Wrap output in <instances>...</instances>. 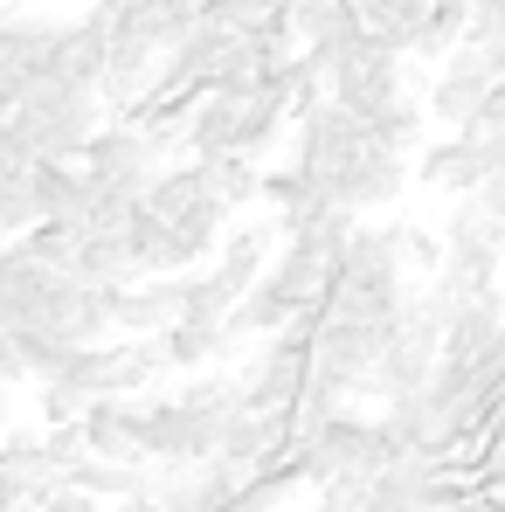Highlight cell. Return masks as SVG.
Masks as SVG:
<instances>
[{"label": "cell", "instance_id": "obj_1", "mask_svg": "<svg viewBox=\"0 0 505 512\" xmlns=\"http://www.w3.org/2000/svg\"><path fill=\"white\" fill-rule=\"evenodd\" d=\"M104 97L90 84H63V77H35L21 90L14 118H7V139L28 153V160H84L90 132L104 125Z\"/></svg>", "mask_w": 505, "mask_h": 512}, {"label": "cell", "instance_id": "obj_2", "mask_svg": "<svg viewBox=\"0 0 505 512\" xmlns=\"http://www.w3.org/2000/svg\"><path fill=\"white\" fill-rule=\"evenodd\" d=\"M222 409H194L180 395H132V450L139 464H201L222 450Z\"/></svg>", "mask_w": 505, "mask_h": 512}, {"label": "cell", "instance_id": "obj_3", "mask_svg": "<svg viewBox=\"0 0 505 512\" xmlns=\"http://www.w3.org/2000/svg\"><path fill=\"white\" fill-rule=\"evenodd\" d=\"M395 457H402V450H395V436L381 429V416H353V409H339L319 436L298 443V464H305V485H312V492H326V485H360V478H374V471L395 464Z\"/></svg>", "mask_w": 505, "mask_h": 512}, {"label": "cell", "instance_id": "obj_4", "mask_svg": "<svg viewBox=\"0 0 505 512\" xmlns=\"http://www.w3.org/2000/svg\"><path fill=\"white\" fill-rule=\"evenodd\" d=\"M499 277H505L499 222L478 208V194H457V208L443 222V270H436V284H450L457 298H485V291H499Z\"/></svg>", "mask_w": 505, "mask_h": 512}, {"label": "cell", "instance_id": "obj_5", "mask_svg": "<svg viewBox=\"0 0 505 512\" xmlns=\"http://www.w3.org/2000/svg\"><path fill=\"white\" fill-rule=\"evenodd\" d=\"M319 180V194L326 201H339L346 215H381V208H395V194L409 187V160L402 153H388L381 139H353L346 153H339L333 167H319L312 173Z\"/></svg>", "mask_w": 505, "mask_h": 512}, {"label": "cell", "instance_id": "obj_6", "mask_svg": "<svg viewBox=\"0 0 505 512\" xmlns=\"http://www.w3.org/2000/svg\"><path fill=\"white\" fill-rule=\"evenodd\" d=\"M312 63L326 70V90H333L353 118H374L402 90V49L381 42V35H353V42H339V49L312 56Z\"/></svg>", "mask_w": 505, "mask_h": 512}, {"label": "cell", "instance_id": "obj_7", "mask_svg": "<svg viewBox=\"0 0 505 512\" xmlns=\"http://www.w3.org/2000/svg\"><path fill=\"white\" fill-rule=\"evenodd\" d=\"M160 167H167V146H160L146 125H132V118H104V125L90 132V146H84V173L97 187L125 194V201H139Z\"/></svg>", "mask_w": 505, "mask_h": 512}, {"label": "cell", "instance_id": "obj_8", "mask_svg": "<svg viewBox=\"0 0 505 512\" xmlns=\"http://www.w3.org/2000/svg\"><path fill=\"white\" fill-rule=\"evenodd\" d=\"M492 90H499V70H492V56L485 49H471V42H457L450 56H443V70H436V84H429V118L436 125H450V132H471L478 125V111L492 104Z\"/></svg>", "mask_w": 505, "mask_h": 512}, {"label": "cell", "instance_id": "obj_9", "mask_svg": "<svg viewBox=\"0 0 505 512\" xmlns=\"http://www.w3.org/2000/svg\"><path fill=\"white\" fill-rule=\"evenodd\" d=\"M305 381H312V346H305V333L284 326V333H270L256 346V360L243 367V409H291Z\"/></svg>", "mask_w": 505, "mask_h": 512}, {"label": "cell", "instance_id": "obj_10", "mask_svg": "<svg viewBox=\"0 0 505 512\" xmlns=\"http://www.w3.org/2000/svg\"><path fill=\"white\" fill-rule=\"evenodd\" d=\"M104 56H111V28H104V14L90 7L84 21L56 28V42H49V56H42V70H35V77H63V84H90V90H97Z\"/></svg>", "mask_w": 505, "mask_h": 512}, {"label": "cell", "instance_id": "obj_11", "mask_svg": "<svg viewBox=\"0 0 505 512\" xmlns=\"http://www.w3.org/2000/svg\"><path fill=\"white\" fill-rule=\"evenodd\" d=\"M104 305H111V333H125V340L167 333V326H173V277H132V284H104Z\"/></svg>", "mask_w": 505, "mask_h": 512}, {"label": "cell", "instance_id": "obj_12", "mask_svg": "<svg viewBox=\"0 0 505 512\" xmlns=\"http://www.w3.org/2000/svg\"><path fill=\"white\" fill-rule=\"evenodd\" d=\"M277 243H284V236H277V215H270V222H243V229H229V243L208 256V263H215V277H222V284H229V291L243 298L256 277L270 270Z\"/></svg>", "mask_w": 505, "mask_h": 512}, {"label": "cell", "instance_id": "obj_13", "mask_svg": "<svg viewBox=\"0 0 505 512\" xmlns=\"http://www.w3.org/2000/svg\"><path fill=\"white\" fill-rule=\"evenodd\" d=\"M56 14H42V7H14L7 21H0V77H35L42 70V56H49V42H56Z\"/></svg>", "mask_w": 505, "mask_h": 512}, {"label": "cell", "instance_id": "obj_14", "mask_svg": "<svg viewBox=\"0 0 505 512\" xmlns=\"http://www.w3.org/2000/svg\"><path fill=\"white\" fill-rule=\"evenodd\" d=\"M416 180L429 194H471L478 180H485V160H478V146H471V132H450V139H436V146H422L416 160Z\"/></svg>", "mask_w": 505, "mask_h": 512}, {"label": "cell", "instance_id": "obj_15", "mask_svg": "<svg viewBox=\"0 0 505 512\" xmlns=\"http://www.w3.org/2000/svg\"><path fill=\"white\" fill-rule=\"evenodd\" d=\"M263 277L305 312V305H319V291H326V277H333V256H319L312 243H277V256H270Z\"/></svg>", "mask_w": 505, "mask_h": 512}, {"label": "cell", "instance_id": "obj_16", "mask_svg": "<svg viewBox=\"0 0 505 512\" xmlns=\"http://www.w3.org/2000/svg\"><path fill=\"white\" fill-rule=\"evenodd\" d=\"M236 118H243V97H236V90H201V104L187 111V132H180L187 160H201V153H222V146H236Z\"/></svg>", "mask_w": 505, "mask_h": 512}, {"label": "cell", "instance_id": "obj_17", "mask_svg": "<svg viewBox=\"0 0 505 512\" xmlns=\"http://www.w3.org/2000/svg\"><path fill=\"white\" fill-rule=\"evenodd\" d=\"M201 167V180H208V194L236 215V208H250L256 194H263V160H250V153H236V146H222V153H201L194 160Z\"/></svg>", "mask_w": 505, "mask_h": 512}, {"label": "cell", "instance_id": "obj_18", "mask_svg": "<svg viewBox=\"0 0 505 512\" xmlns=\"http://www.w3.org/2000/svg\"><path fill=\"white\" fill-rule=\"evenodd\" d=\"M160 346H167L173 374H194V367H215L236 340H229V326H215V319H173L167 333H160Z\"/></svg>", "mask_w": 505, "mask_h": 512}, {"label": "cell", "instance_id": "obj_19", "mask_svg": "<svg viewBox=\"0 0 505 512\" xmlns=\"http://www.w3.org/2000/svg\"><path fill=\"white\" fill-rule=\"evenodd\" d=\"M284 125H291V104H284L277 90H250V97H243V118H236V153L270 160V153L284 146Z\"/></svg>", "mask_w": 505, "mask_h": 512}, {"label": "cell", "instance_id": "obj_20", "mask_svg": "<svg viewBox=\"0 0 505 512\" xmlns=\"http://www.w3.org/2000/svg\"><path fill=\"white\" fill-rule=\"evenodd\" d=\"M70 270H77L84 284H132V277H139V256L125 243V229H104V236H84V243L70 250Z\"/></svg>", "mask_w": 505, "mask_h": 512}, {"label": "cell", "instance_id": "obj_21", "mask_svg": "<svg viewBox=\"0 0 505 512\" xmlns=\"http://www.w3.org/2000/svg\"><path fill=\"white\" fill-rule=\"evenodd\" d=\"M360 125H367V139H381L388 153H402V160H409V153L422 146V132H429V104L409 97V90H395V97H388L374 118H360Z\"/></svg>", "mask_w": 505, "mask_h": 512}, {"label": "cell", "instance_id": "obj_22", "mask_svg": "<svg viewBox=\"0 0 505 512\" xmlns=\"http://www.w3.org/2000/svg\"><path fill=\"white\" fill-rule=\"evenodd\" d=\"M464 28H471V0H429L422 28L409 35V56H416V63H443V56L464 42Z\"/></svg>", "mask_w": 505, "mask_h": 512}, {"label": "cell", "instance_id": "obj_23", "mask_svg": "<svg viewBox=\"0 0 505 512\" xmlns=\"http://www.w3.org/2000/svg\"><path fill=\"white\" fill-rule=\"evenodd\" d=\"M139 201H146L153 215H167V222H173V215H187L194 201H208V180H201L194 160H187V167H160V173H153V187H146Z\"/></svg>", "mask_w": 505, "mask_h": 512}, {"label": "cell", "instance_id": "obj_24", "mask_svg": "<svg viewBox=\"0 0 505 512\" xmlns=\"http://www.w3.org/2000/svg\"><path fill=\"white\" fill-rule=\"evenodd\" d=\"M422 14H429V0H360V21H367V35L395 42L402 56H409V35L422 28Z\"/></svg>", "mask_w": 505, "mask_h": 512}, {"label": "cell", "instance_id": "obj_25", "mask_svg": "<svg viewBox=\"0 0 505 512\" xmlns=\"http://www.w3.org/2000/svg\"><path fill=\"white\" fill-rule=\"evenodd\" d=\"M90 395H77V388H63V381H42V429L56 423H84Z\"/></svg>", "mask_w": 505, "mask_h": 512}, {"label": "cell", "instance_id": "obj_26", "mask_svg": "<svg viewBox=\"0 0 505 512\" xmlns=\"http://www.w3.org/2000/svg\"><path fill=\"white\" fill-rule=\"evenodd\" d=\"M402 263L436 277V270H443V236H436V229H402Z\"/></svg>", "mask_w": 505, "mask_h": 512}, {"label": "cell", "instance_id": "obj_27", "mask_svg": "<svg viewBox=\"0 0 505 512\" xmlns=\"http://www.w3.org/2000/svg\"><path fill=\"white\" fill-rule=\"evenodd\" d=\"M0 381H7V388H21V381H28V360H21V346H14L7 326H0Z\"/></svg>", "mask_w": 505, "mask_h": 512}, {"label": "cell", "instance_id": "obj_28", "mask_svg": "<svg viewBox=\"0 0 505 512\" xmlns=\"http://www.w3.org/2000/svg\"><path fill=\"white\" fill-rule=\"evenodd\" d=\"M305 512H339V499H326V492H319V499H312Z\"/></svg>", "mask_w": 505, "mask_h": 512}, {"label": "cell", "instance_id": "obj_29", "mask_svg": "<svg viewBox=\"0 0 505 512\" xmlns=\"http://www.w3.org/2000/svg\"><path fill=\"white\" fill-rule=\"evenodd\" d=\"M14 512H35V506H14Z\"/></svg>", "mask_w": 505, "mask_h": 512}, {"label": "cell", "instance_id": "obj_30", "mask_svg": "<svg viewBox=\"0 0 505 512\" xmlns=\"http://www.w3.org/2000/svg\"><path fill=\"white\" fill-rule=\"evenodd\" d=\"M499 499H505V492H499Z\"/></svg>", "mask_w": 505, "mask_h": 512}]
</instances>
